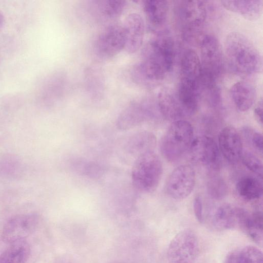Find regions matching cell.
<instances>
[{"mask_svg": "<svg viewBox=\"0 0 263 263\" xmlns=\"http://www.w3.org/2000/svg\"><path fill=\"white\" fill-rule=\"evenodd\" d=\"M196 174L189 164H182L175 168L169 176L165 184L167 194L175 200L188 197L194 190Z\"/></svg>", "mask_w": 263, "mask_h": 263, "instance_id": "30bf717a", "label": "cell"}, {"mask_svg": "<svg viewBox=\"0 0 263 263\" xmlns=\"http://www.w3.org/2000/svg\"><path fill=\"white\" fill-rule=\"evenodd\" d=\"M235 188L239 196L248 201L259 199L262 195L261 179L259 178L242 177L237 182Z\"/></svg>", "mask_w": 263, "mask_h": 263, "instance_id": "7402d4cb", "label": "cell"}, {"mask_svg": "<svg viewBox=\"0 0 263 263\" xmlns=\"http://www.w3.org/2000/svg\"><path fill=\"white\" fill-rule=\"evenodd\" d=\"M193 209L196 219L200 223L203 222L204 220L203 204L202 199L199 195H197L194 199Z\"/></svg>", "mask_w": 263, "mask_h": 263, "instance_id": "f546056e", "label": "cell"}, {"mask_svg": "<svg viewBox=\"0 0 263 263\" xmlns=\"http://www.w3.org/2000/svg\"><path fill=\"white\" fill-rule=\"evenodd\" d=\"M192 160L209 168L217 171L221 166V156L218 146L208 136L194 138L187 151Z\"/></svg>", "mask_w": 263, "mask_h": 263, "instance_id": "9c48e42d", "label": "cell"}, {"mask_svg": "<svg viewBox=\"0 0 263 263\" xmlns=\"http://www.w3.org/2000/svg\"><path fill=\"white\" fill-rule=\"evenodd\" d=\"M201 65L200 58L192 49L185 50L180 62V78L200 81Z\"/></svg>", "mask_w": 263, "mask_h": 263, "instance_id": "44dd1931", "label": "cell"}, {"mask_svg": "<svg viewBox=\"0 0 263 263\" xmlns=\"http://www.w3.org/2000/svg\"><path fill=\"white\" fill-rule=\"evenodd\" d=\"M4 22V15L0 12V29L2 28Z\"/></svg>", "mask_w": 263, "mask_h": 263, "instance_id": "d6a6232c", "label": "cell"}, {"mask_svg": "<svg viewBox=\"0 0 263 263\" xmlns=\"http://www.w3.org/2000/svg\"><path fill=\"white\" fill-rule=\"evenodd\" d=\"M199 251L198 237L194 231L184 229L171 241L167 256L169 263H194Z\"/></svg>", "mask_w": 263, "mask_h": 263, "instance_id": "52a82bcc", "label": "cell"}, {"mask_svg": "<svg viewBox=\"0 0 263 263\" xmlns=\"http://www.w3.org/2000/svg\"><path fill=\"white\" fill-rule=\"evenodd\" d=\"M218 146L221 154L229 163L235 164L240 160L243 151L242 139L234 127L228 126L220 130Z\"/></svg>", "mask_w": 263, "mask_h": 263, "instance_id": "7c38bea8", "label": "cell"}, {"mask_svg": "<svg viewBox=\"0 0 263 263\" xmlns=\"http://www.w3.org/2000/svg\"><path fill=\"white\" fill-rule=\"evenodd\" d=\"M176 14L182 39L187 43L199 42L208 16L206 2L179 1Z\"/></svg>", "mask_w": 263, "mask_h": 263, "instance_id": "277c9868", "label": "cell"}, {"mask_svg": "<svg viewBox=\"0 0 263 263\" xmlns=\"http://www.w3.org/2000/svg\"><path fill=\"white\" fill-rule=\"evenodd\" d=\"M163 173V165L154 152L138 156L132 170V180L134 187L143 193L154 191L158 186Z\"/></svg>", "mask_w": 263, "mask_h": 263, "instance_id": "8992f818", "label": "cell"}, {"mask_svg": "<svg viewBox=\"0 0 263 263\" xmlns=\"http://www.w3.org/2000/svg\"><path fill=\"white\" fill-rule=\"evenodd\" d=\"M149 116L144 106L134 102L121 112L117 121V126L120 130H128L141 124Z\"/></svg>", "mask_w": 263, "mask_h": 263, "instance_id": "ffe728a7", "label": "cell"}, {"mask_svg": "<svg viewBox=\"0 0 263 263\" xmlns=\"http://www.w3.org/2000/svg\"><path fill=\"white\" fill-rule=\"evenodd\" d=\"M237 226L251 239L260 244L263 238V218L260 211L250 213L246 210L237 209Z\"/></svg>", "mask_w": 263, "mask_h": 263, "instance_id": "5bb4252c", "label": "cell"}, {"mask_svg": "<svg viewBox=\"0 0 263 263\" xmlns=\"http://www.w3.org/2000/svg\"><path fill=\"white\" fill-rule=\"evenodd\" d=\"M99 2V11L107 18H115L120 16L126 5V2L123 0H106Z\"/></svg>", "mask_w": 263, "mask_h": 263, "instance_id": "484cf974", "label": "cell"}, {"mask_svg": "<svg viewBox=\"0 0 263 263\" xmlns=\"http://www.w3.org/2000/svg\"><path fill=\"white\" fill-rule=\"evenodd\" d=\"M241 133L248 142L256 152L262 154V136L258 131L249 126L243 127Z\"/></svg>", "mask_w": 263, "mask_h": 263, "instance_id": "83f0119b", "label": "cell"}, {"mask_svg": "<svg viewBox=\"0 0 263 263\" xmlns=\"http://www.w3.org/2000/svg\"><path fill=\"white\" fill-rule=\"evenodd\" d=\"M224 52L228 63L235 73L250 75L262 69V57L252 42L239 32H231L226 37Z\"/></svg>", "mask_w": 263, "mask_h": 263, "instance_id": "7a4b0ae2", "label": "cell"}, {"mask_svg": "<svg viewBox=\"0 0 263 263\" xmlns=\"http://www.w3.org/2000/svg\"><path fill=\"white\" fill-rule=\"evenodd\" d=\"M125 43L123 26L117 24L110 25L97 37L94 45L95 52L99 58L108 60L124 49Z\"/></svg>", "mask_w": 263, "mask_h": 263, "instance_id": "ba28073f", "label": "cell"}, {"mask_svg": "<svg viewBox=\"0 0 263 263\" xmlns=\"http://www.w3.org/2000/svg\"><path fill=\"white\" fill-rule=\"evenodd\" d=\"M221 5L227 10L249 21L257 20L263 9L262 0L221 1Z\"/></svg>", "mask_w": 263, "mask_h": 263, "instance_id": "ac0fdd59", "label": "cell"}, {"mask_svg": "<svg viewBox=\"0 0 263 263\" xmlns=\"http://www.w3.org/2000/svg\"><path fill=\"white\" fill-rule=\"evenodd\" d=\"M206 190L209 195L215 200H221L227 195L228 187L226 182L220 176L213 174L210 176L206 182Z\"/></svg>", "mask_w": 263, "mask_h": 263, "instance_id": "d4e9b609", "label": "cell"}, {"mask_svg": "<svg viewBox=\"0 0 263 263\" xmlns=\"http://www.w3.org/2000/svg\"><path fill=\"white\" fill-rule=\"evenodd\" d=\"M237 208L230 204H223L214 212L212 219L213 226L219 230H227L237 226Z\"/></svg>", "mask_w": 263, "mask_h": 263, "instance_id": "cb8c5ba5", "label": "cell"}, {"mask_svg": "<svg viewBox=\"0 0 263 263\" xmlns=\"http://www.w3.org/2000/svg\"><path fill=\"white\" fill-rule=\"evenodd\" d=\"M143 8L150 28L157 33L161 32L168 17V3L166 1L147 0L143 2Z\"/></svg>", "mask_w": 263, "mask_h": 263, "instance_id": "2e32d148", "label": "cell"}, {"mask_svg": "<svg viewBox=\"0 0 263 263\" xmlns=\"http://www.w3.org/2000/svg\"><path fill=\"white\" fill-rule=\"evenodd\" d=\"M232 100L238 110L248 111L254 104L256 92L254 85L250 82L241 80L234 84L230 90Z\"/></svg>", "mask_w": 263, "mask_h": 263, "instance_id": "e0dca14e", "label": "cell"}, {"mask_svg": "<svg viewBox=\"0 0 263 263\" xmlns=\"http://www.w3.org/2000/svg\"><path fill=\"white\" fill-rule=\"evenodd\" d=\"M201 65L202 90H210L217 87V81L224 68V56L221 46L217 39L211 34H204L199 42Z\"/></svg>", "mask_w": 263, "mask_h": 263, "instance_id": "3957f363", "label": "cell"}, {"mask_svg": "<svg viewBox=\"0 0 263 263\" xmlns=\"http://www.w3.org/2000/svg\"><path fill=\"white\" fill-rule=\"evenodd\" d=\"M240 159L244 165L258 178L261 179L262 176V163L260 159L253 153L243 151Z\"/></svg>", "mask_w": 263, "mask_h": 263, "instance_id": "4316f807", "label": "cell"}, {"mask_svg": "<svg viewBox=\"0 0 263 263\" xmlns=\"http://www.w3.org/2000/svg\"><path fill=\"white\" fill-rule=\"evenodd\" d=\"M30 252L25 239L11 243L0 255V263H27Z\"/></svg>", "mask_w": 263, "mask_h": 263, "instance_id": "603a6c76", "label": "cell"}, {"mask_svg": "<svg viewBox=\"0 0 263 263\" xmlns=\"http://www.w3.org/2000/svg\"><path fill=\"white\" fill-rule=\"evenodd\" d=\"M174 41L164 30L157 33L145 47L142 61L133 69L135 82H156L163 80L173 68Z\"/></svg>", "mask_w": 263, "mask_h": 263, "instance_id": "6da1fadb", "label": "cell"}, {"mask_svg": "<svg viewBox=\"0 0 263 263\" xmlns=\"http://www.w3.org/2000/svg\"><path fill=\"white\" fill-rule=\"evenodd\" d=\"M158 105L160 112L166 119L176 121L187 117L181 106L177 93L168 88L161 89L158 95Z\"/></svg>", "mask_w": 263, "mask_h": 263, "instance_id": "9a60e30c", "label": "cell"}, {"mask_svg": "<svg viewBox=\"0 0 263 263\" xmlns=\"http://www.w3.org/2000/svg\"><path fill=\"white\" fill-rule=\"evenodd\" d=\"M193 139L194 129L190 122L185 120L173 122L161 141L162 156L170 162L180 160L187 152Z\"/></svg>", "mask_w": 263, "mask_h": 263, "instance_id": "5b68a950", "label": "cell"}, {"mask_svg": "<svg viewBox=\"0 0 263 263\" xmlns=\"http://www.w3.org/2000/svg\"><path fill=\"white\" fill-rule=\"evenodd\" d=\"M39 223V217L35 214L15 215L4 225L2 232V240L9 244L24 240L35 231Z\"/></svg>", "mask_w": 263, "mask_h": 263, "instance_id": "8fae6325", "label": "cell"}, {"mask_svg": "<svg viewBox=\"0 0 263 263\" xmlns=\"http://www.w3.org/2000/svg\"><path fill=\"white\" fill-rule=\"evenodd\" d=\"M122 26L125 39L124 49L128 53H135L141 48L143 42L144 21L140 14L133 13L126 17Z\"/></svg>", "mask_w": 263, "mask_h": 263, "instance_id": "4fadbf2b", "label": "cell"}, {"mask_svg": "<svg viewBox=\"0 0 263 263\" xmlns=\"http://www.w3.org/2000/svg\"><path fill=\"white\" fill-rule=\"evenodd\" d=\"M262 99L261 98L255 105L253 114L256 121L261 126L262 125Z\"/></svg>", "mask_w": 263, "mask_h": 263, "instance_id": "1f68e13d", "label": "cell"}, {"mask_svg": "<svg viewBox=\"0 0 263 263\" xmlns=\"http://www.w3.org/2000/svg\"><path fill=\"white\" fill-rule=\"evenodd\" d=\"M224 263H247L241 250L230 253L226 257Z\"/></svg>", "mask_w": 263, "mask_h": 263, "instance_id": "4dcf8cb0", "label": "cell"}, {"mask_svg": "<svg viewBox=\"0 0 263 263\" xmlns=\"http://www.w3.org/2000/svg\"><path fill=\"white\" fill-rule=\"evenodd\" d=\"M157 143L155 135L149 132H138L131 136L124 146L125 152L136 157L147 152H153Z\"/></svg>", "mask_w": 263, "mask_h": 263, "instance_id": "d6986e66", "label": "cell"}, {"mask_svg": "<svg viewBox=\"0 0 263 263\" xmlns=\"http://www.w3.org/2000/svg\"><path fill=\"white\" fill-rule=\"evenodd\" d=\"M247 263H263L262 253L258 248L247 246L241 249Z\"/></svg>", "mask_w": 263, "mask_h": 263, "instance_id": "f1b7e54d", "label": "cell"}]
</instances>
